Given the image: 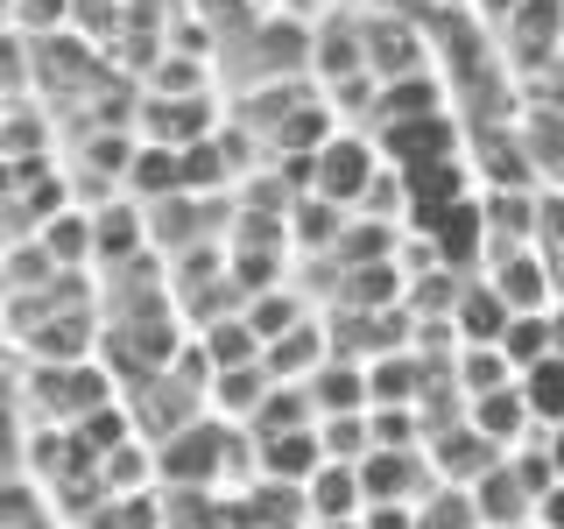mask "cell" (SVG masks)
I'll return each mask as SVG.
<instances>
[{"mask_svg": "<svg viewBox=\"0 0 564 529\" xmlns=\"http://www.w3.org/2000/svg\"><path fill=\"white\" fill-rule=\"evenodd\" d=\"M375 170H381L375 141H367L360 128H339V134H325V141L304 155V198H325L332 212H352Z\"/></svg>", "mask_w": 564, "mask_h": 529, "instance_id": "cell-1", "label": "cell"}, {"mask_svg": "<svg viewBox=\"0 0 564 529\" xmlns=\"http://www.w3.org/2000/svg\"><path fill=\"white\" fill-rule=\"evenodd\" d=\"M494 35H501V50H508L501 78H536V71H551L557 64V0H522Z\"/></svg>", "mask_w": 564, "mask_h": 529, "instance_id": "cell-2", "label": "cell"}, {"mask_svg": "<svg viewBox=\"0 0 564 529\" xmlns=\"http://www.w3.org/2000/svg\"><path fill=\"white\" fill-rule=\"evenodd\" d=\"M494 353H501L508 375H522V367L551 360V353H557V317H508V325L494 332Z\"/></svg>", "mask_w": 564, "mask_h": 529, "instance_id": "cell-3", "label": "cell"}, {"mask_svg": "<svg viewBox=\"0 0 564 529\" xmlns=\"http://www.w3.org/2000/svg\"><path fill=\"white\" fill-rule=\"evenodd\" d=\"M85 226H93V261H128V255H141L149 247V226H141V205H99V212H85Z\"/></svg>", "mask_w": 564, "mask_h": 529, "instance_id": "cell-4", "label": "cell"}, {"mask_svg": "<svg viewBox=\"0 0 564 529\" xmlns=\"http://www.w3.org/2000/svg\"><path fill=\"white\" fill-rule=\"evenodd\" d=\"M43 255L50 261H93V226H85V212H57V219H43Z\"/></svg>", "mask_w": 564, "mask_h": 529, "instance_id": "cell-5", "label": "cell"}]
</instances>
